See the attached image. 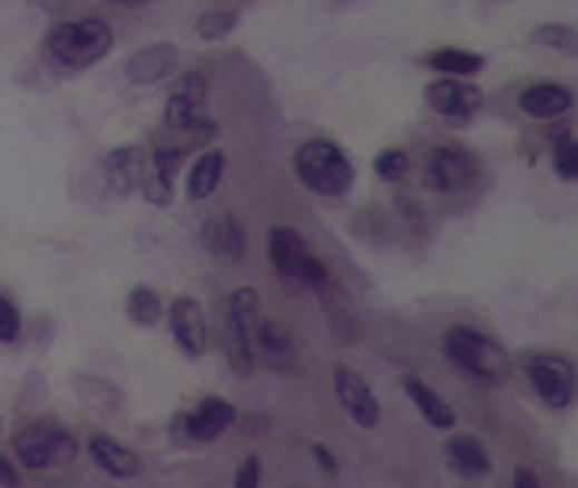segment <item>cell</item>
Returning a JSON list of instances; mask_svg holds the SVG:
<instances>
[{
    "label": "cell",
    "mask_w": 578,
    "mask_h": 488,
    "mask_svg": "<svg viewBox=\"0 0 578 488\" xmlns=\"http://www.w3.org/2000/svg\"><path fill=\"white\" fill-rule=\"evenodd\" d=\"M126 309H129V319H133L136 325H145V328L158 325V322H161V315H165L161 296H158L155 290H148V286H136V290L129 293Z\"/></svg>",
    "instance_id": "obj_24"
},
{
    "label": "cell",
    "mask_w": 578,
    "mask_h": 488,
    "mask_svg": "<svg viewBox=\"0 0 578 488\" xmlns=\"http://www.w3.org/2000/svg\"><path fill=\"white\" fill-rule=\"evenodd\" d=\"M293 167L305 187L322 196H344L354 187V164L329 138L303 141L293 155Z\"/></svg>",
    "instance_id": "obj_2"
},
{
    "label": "cell",
    "mask_w": 578,
    "mask_h": 488,
    "mask_svg": "<svg viewBox=\"0 0 578 488\" xmlns=\"http://www.w3.org/2000/svg\"><path fill=\"white\" fill-rule=\"evenodd\" d=\"M405 392H409V399H412L414 406H418V411L428 418V424L431 428H441V431H447V428H453V411H450V406L443 402L441 396L428 385V382L421 380H409L405 382Z\"/></svg>",
    "instance_id": "obj_22"
},
{
    "label": "cell",
    "mask_w": 578,
    "mask_h": 488,
    "mask_svg": "<svg viewBox=\"0 0 578 488\" xmlns=\"http://www.w3.org/2000/svg\"><path fill=\"white\" fill-rule=\"evenodd\" d=\"M515 488H540V482L533 479V472H527V469H515Z\"/></svg>",
    "instance_id": "obj_33"
},
{
    "label": "cell",
    "mask_w": 578,
    "mask_h": 488,
    "mask_svg": "<svg viewBox=\"0 0 578 488\" xmlns=\"http://www.w3.org/2000/svg\"><path fill=\"white\" fill-rule=\"evenodd\" d=\"M428 65L441 75H450V78H469L482 68V58L476 52H467V49H438V52L428 55Z\"/></svg>",
    "instance_id": "obj_23"
},
{
    "label": "cell",
    "mask_w": 578,
    "mask_h": 488,
    "mask_svg": "<svg viewBox=\"0 0 578 488\" xmlns=\"http://www.w3.org/2000/svg\"><path fill=\"white\" fill-rule=\"evenodd\" d=\"M165 119L177 133H209L216 129L209 119V84L199 71H187L180 81L174 84L167 97Z\"/></svg>",
    "instance_id": "obj_7"
},
{
    "label": "cell",
    "mask_w": 578,
    "mask_h": 488,
    "mask_svg": "<svg viewBox=\"0 0 578 488\" xmlns=\"http://www.w3.org/2000/svg\"><path fill=\"white\" fill-rule=\"evenodd\" d=\"M235 27H238V13H235V10H209V13H203V17L196 20V32H199V39H206V42H219V39H225Z\"/></svg>",
    "instance_id": "obj_27"
},
{
    "label": "cell",
    "mask_w": 578,
    "mask_h": 488,
    "mask_svg": "<svg viewBox=\"0 0 578 488\" xmlns=\"http://www.w3.org/2000/svg\"><path fill=\"white\" fill-rule=\"evenodd\" d=\"M424 104L450 123H469L482 109L486 97L476 84L441 78V81H431L424 87Z\"/></svg>",
    "instance_id": "obj_9"
},
{
    "label": "cell",
    "mask_w": 578,
    "mask_h": 488,
    "mask_svg": "<svg viewBox=\"0 0 578 488\" xmlns=\"http://www.w3.org/2000/svg\"><path fill=\"white\" fill-rule=\"evenodd\" d=\"M90 457L97 460L104 472H110L116 479H136L141 472V462H138L136 453L107 435H97L90 440Z\"/></svg>",
    "instance_id": "obj_18"
},
{
    "label": "cell",
    "mask_w": 578,
    "mask_h": 488,
    "mask_svg": "<svg viewBox=\"0 0 578 488\" xmlns=\"http://www.w3.org/2000/svg\"><path fill=\"white\" fill-rule=\"evenodd\" d=\"M167 322L174 331V341L177 348L187 353V357H203L206 353V341H209V331H206V315H203V305L193 296H177L167 309Z\"/></svg>",
    "instance_id": "obj_12"
},
{
    "label": "cell",
    "mask_w": 578,
    "mask_h": 488,
    "mask_svg": "<svg viewBox=\"0 0 578 488\" xmlns=\"http://www.w3.org/2000/svg\"><path fill=\"white\" fill-rule=\"evenodd\" d=\"M376 174L383 177V180H402L405 174H409V155L405 152H383L380 158H376Z\"/></svg>",
    "instance_id": "obj_29"
},
{
    "label": "cell",
    "mask_w": 578,
    "mask_h": 488,
    "mask_svg": "<svg viewBox=\"0 0 578 488\" xmlns=\"http://www.w3.org/2000/svg\"><path fill=\"white\" fill-rule=\"evenodd\" d=\"M17 457L27 462L29 469H56L78 457V443L56 421H36L13 437Z\"/></svg>",
    "instance_id": "obj_6"
},
{
    "label": "cell",
    "mask_w": 578,
    "mask_h": 488,
    "mask_svg": "<svg viewBox=\"0 0 578 488\" xmlns=\"http://www.w3.org/2000/svg\"><path fill=\"white\" fill-rule=\"evenodd\" d=\"M527 377L537 396L550 408L572 406L576 399V367L562 357H533L527 363Z\"/></svg>",
    "instance_id": "obj_10"
},
{
    "label": "cell",
    "mask_w": 578,
    "mask_h": 488,
    "mask_svg": "<svg viewBox=\"0 0 578 488\" xmlns=\"http://www.w3.org/2000/svg\"><path fill=\"white\" fill-rule=\"evenodd\" d=\"M180 65V52L170 42H155L138 49L129 61H126V78L138 87H151V84L167 81Z\"/></svg>",
    "instance_id": "obj_14"
},
{
    "label": "cell",
    "mask_w": 578,
    "mask_h": 488,
    "mask_svg": "<svg viewBox=\"0 0 578 488\" xmlns=\"http://www.w3.org/2000/svg\"><path fill=\"white\" fill-rule=\"evenodd\" d=\"M112 42H116V36L107 20L84 17L71 23H58L46 39V52L65 71H87L110 55Z\"/></svg>",
    "instance_id": "obj_1"
},
{
    "label": "cell",
    "mask_w": 578,
    "mask_h": 488,
    "mask_svg": "<svg viewBox=\"0 0 578 488\" xmlns=\"http://www.w3.org/2000/svg\"><path fill=\"white\" fill-rule=\"evenodd\" d=\"M552 162H556V170L562 180H578V141L572 133H559Z\"/></svg>",
    "instance_id": "obj_28"
},
{
    "label": "cell",
    "mask_w": 578,
    "mask_h": 488,
    "mask_svg": "<svg viewBox=\"0 0 578 488\" xmlns=\"http://www.w3.org/2000/svg\"><path fill=\"white\" fill-rule=\"evenodd\" d=\"M447 460H450V469H453V472H460V476H467V479L486 476L489 466H492V462H489V453L482 450V443L469 435L450 437V443H447Z\"/></svg>",
    "instance_id": "obj_20"
},
{
    "label": "cell",
    "mask_w": 578,
    "mask_h": 488,
    "mask_svg": "<svg viewBox=\"0 0 578 488\" xmlns=\"http://www.w3.org/2000/svg\"><path fill=\"white\" fill-rule=\"evenodd\" d=\"M530 39H533L537 46H547V49H552V52L572 55V58H576V49H578L576 27H566V23H543V27L533 29Z\"/></svg>",
    "instance_id": "obj_26"
},
{
    "label": "cell",
    "mask_w": 578,
    "mask_h": 488,
    "mask_svg": "<svg viewBox=\"0 0 578 488\" xmlns=\"http://www.w3.org/2000/svg\"><path fill=\"white\" fill-rule=\"evenodd\" d=\"M0 486H3V488L20 486V476H17V469H13L10 462L3 460V457H0Z\"/></svg>",
    "instance_id": "obj_32"
},
{
    "label": "cell",
    "mask_w": 578,
    "mask_h": 488,
    "mask_svg": "<svg viewBox=\"0 0 578 488\" xmlns=\"http://www.w3.org/2000/svg\"><path fill=\"white\" fill-rule=\"evenodd\" d=\"M180 421H184L190 440H196V443H209V440H216V437L235 421V408L228 406L225 399H219V396H213V399H203V402L196 406V411L184 414Z\"/></svg>",
    "instance_id": "obj_16"
},
{
    "label": "cell",
    "mask_w": 578,
    "mask_h": 488,
    "mask_svg": "<svg viewBox=\"0 0 578 488\" xmlns=\"http://www.w3.org/2000/svg\"><path fill=\"white\" fill-rule=\"evenodd\" d=\"M180 164H184V152H180V148H158V152L148 158L141 196H145L151 206H161V209H165V206L174 203V180H177Z\"/></svg>",
    "instance_id": "obj_15"
},
{
    "label": "cell",
    "mask_w": 578,
    "mask_h": 488,
    "mask_svg": "<svg viewBox=\"0 0 578 488\" xmlns=\"http://www.w3.org/2000/svg\"><path fill=\"white\" fill-rule=\"evenodd\" d=\"M315 457L322 460V466L329 469V472H334L337 469V462H334V457L329 453V447H322V443H315Z\"/></svg>",
    "instance_id": "obj_34"
},
{
    "label": "cell",
    "mask_w": 578,
    "mask_h": 488,
    "mask_svg": "<svg viewBox=\"0 0 578 488\" xmlns=\"http://www.w3.org/2000/svg\"><path fill=\"white\" fill-rule=\"evenodd\" d=\"M572 107V90L559 84H533L521 94V109L533 119H556Z\"/></svg>",
    "instance_id": "obj_19"
},
{
    "label": "cell",
    "mask_w": 578,
    "mask_h": 488,
    "mask_svg": "<svg viewBox=\"0 0 578 488\" xmlns=\"http://www.w3.org/2000/svg\"><path fill=\"white\" fill-rule=\"evenodd\" d=\"M261 299L251 286H242L228 296V322H225V351L232 370L245 380L254 373V331H257V315Z\"/></svg>",
    "instance_id": "obj_5"
},
{
    "label": "cell",
    "mask_w": 578,
    "mask_h": 488,
    "mask_svg": "<svg viewBox=\"0 0 578 488\" xmlns=\"http://www.w3.org/2000/svg\"><path fill=\"white\" fill-rule=\"evenodd\" d=\"M203 244H206L209 254L225 257V261H242L245 251H248L245 228L238 225V218L228 216V213L206 218V225H203Z\"/></svg>",
    "instance_id": "obj_17"
},
{
    "label": "cell",
    "mask_w": 578,
    "mask_h": 488,
    "mask_svg": "<svg viewBox=\"0 0 578 488\" xmlns=\"http://www.w3.org/2000/svg\"><path fill=\"white\" fill-rule=\"evenodd\" d=\"M145 170H148V155H145L138 145L112 148L110 155L104 158V177H107V187H110L112 193H119V196L141 193Z\"/></svg>",
    "instance_id": "obj_13"
},
{
    "label": "cell",
    "mask_w": 578,
    "mask_h": 488,
    "mask_svg": "<svg viewBox=\"0 0 578 488\" xmlns=\"http://www.w3.org/2000/svg\"><path fill=\"white\" fill-rule=\"evenodd\" d=\"M443 351L447 357L467 370L469 377L482 382H501L508 377V353L501 351L489 334L472 331V328H450L443 338Z\"/></svg>",
    "instance_id": "obj_3"
},
{
    "label": "cell",
    "mask_w": 578,
    "mask_h": 488,
    "mask_svg": "<svg viewBox=\"0 0 578 488\" xmlns=\"http://www.w3.org/2000/svg\"><path fill=\"white\" fill-rule=\"evenodd\" d=\"M271 261H274L280 280H286V283H303L312 290L329 286V267L322 264V257L308 247V242L296 228H286V225L271 228Z\"/></svg>",
    "instance_id": "obj_4"
},
{
    "label": "cell",
    "mask_w": 578,
    "mask_h": 488,
    "mask_svg": "<svg viewBox=\"0 0 578 488\" xmlns=\"http://www.w3.org/2000/svg\"><path fill=\"white\" fill-rule=\"evenodd\" d=\"M116 7H145V3H151V0H110Z\"/></svg>",
    "instance_id": "obj_35"
},
{
    "label": "cell",
    "mask_w": 578,
    "mask_h": 488,
    "mask_svg": "<svg viewBox=\"0 0 578 488\" xmlns=\"http://www.w3.org/2000/svg\"><path fill=\"white\" fill-rule=\"evenodd\" d=\"M334 396L360 428H376L380 424V418H383L380 399L373 396V389L366 385V380H360L354 370H347V367L334 370Z\"/></svg>",
    "instance_id": "obj_11"
},
{
    "label": "cell",
    "mask_w": 578,
    "mask_h": 488,
    "mask_svg": "<svg viewBox=\"0 0 578 488\" xmlns=\"http://www.w3.org/2000/svg\"><path fill=\"white\" fill-rule=\"evenodd\" d=\"M20 312L7 296H0V341H17L20 338Z\"/></svg>",
    "instance_id": "obj_30"
},
{
    "label": "cell",
    "mask_w": 578,
    "mask_h": 488,
    "mask_svg": "<svg viewBox=\"0 0 578 488\" xmlns=\"http://www.w3.org/2000/svg\"><path fill=\"white\" fill-rule=\"evenodd\" d=\"M222 174H225V155L222 152H206L193 162L190 174H187V193L190 199H209L219 191Z\"/></svg>",
    "instance_id": "obj_21"
},
{
    "label": "cell",
    "mask_w": 578,
    "mask_h": 488,
    "mask_svg": "<svg viewBox=\"0 0 578 488\" xmlns=\"http://www.w3.org/2000/svg\"><path fill=\"white\" fill-rule=\"evenodd\" d=\"M257 482H261V460H257V457H248V460L238 466L235 486L232 488H257Z\"/></svg>",
    "instance_id": "obj_31"
},
{
    "label": "cell",
    "mask_w": 578,
    "mask_h": 488,
    "mask_svg": "<svg viewBox=\"0 0 578 488\" xmlns=\"http://www.w3.org/2000/svg\"><path fill=\"white\" fill-rule=\"evenodd\" d=\"M254 348H261L267 360H290V351H293V344H290V334L283 331V328L276 325V322H257V331H254Z\"/></svg>",
    "instance_id": "obj_25"
},
{
    "label": "cell",
    "mask_w": 578,
    "mask_h": 488,
    "mask_svg": "<svg viewBox=\"0 0 578 488\" xmlns=\"http://www.w3.org/2000/svg\"><path fill=\"white\" fill-rule=\"evenodd\" d=\"M476 170H479V164L472 158V152L460 148V145H438L428 158L424 180H428L431 191L450 196V193L467 191L469 184L476 180Z\"/></svg>",
    "instance_id": "obj_8"
}]
</instances>
